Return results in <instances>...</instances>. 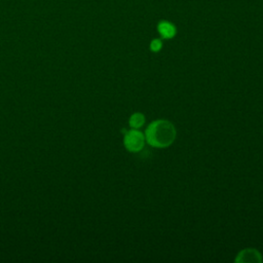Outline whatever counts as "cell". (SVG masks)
<instances>
[{
  "label": "cell",
  "instance_id": "5",
  "mask_svg": "<svg viewBox=\"0 0 263 263\" xmlns=\"http://www.w3.org/2000/svg\"><path fill=\"white\" fill-rule=\"evenodd\" d=\"M145 124V118L142 114H134L130 118V126L133 128H139Z\"/></svg>",
  "mask_w": 263,
  "mask_h": 263
},
{
  "label": "cell",
  "instance_id": "3",
  "mask_svg": "<svg viewBox=\"0 0 263 263\" xmlns=\"http://www.w3.org/2000/svg\"><path fill=\"white\" fill-rule=\"evenodd\" d=\"M236 261V262H247V263L262 262V257H261V254L255 249H245L238 253Z\"/></svg>",
  "mask_w": 263,
  "mask_h": 263
},
{
  "label": "cell",
  "instance_id": "4",
  "mask_svg": "<svg viewBox=\"0 0 263 263\" xmlns=\"http://www.w3.org/2000/svg\"><path fill=\"white\" fill-rule=\"evenodd\" d=\"M158 31L164 40H172L177 33L175 25L168 21H160L158 25Z\"/></svg>",
  "mask_w": 263,
  "mask_h": 263
},
{
  "label": "cell",
  "instance_id": "1",
  "mask_svg": "<svg viewBox=\"0 0 263 263\" xmlns=\"http://www.w3.org/2000/svg\"><path fill=\"white\" fill-rule=\"evenodd\" d=\"M176 134V128L172 122L160 120L148 126L145 132V139L154 147L166 148L174 142Z\"/></svg>",
  "mask_w": 263,
  "mask_h": 263
},
{
  "label": "cell",
  "instance_id": "6",
  "mask_svg": "<svg viewBox=\"0 0 263 263\" xmlns=\"http://www.w3.org/2000/svg\"><path fill=\"white\" fill-rule=\"evenodd\" d=\"M162 48V42L158 38L154 40L152 42H150V50L154 52H160Z\"/></svg>",
  "mask_w": 263,
  "mask_h": 263
},
{
  "label": "cell",
  "instance_id": "2",
  "mask_svg": "<svg viewBox=\"0 0 263 263\" xmlns=\"http://www.w3.org/2000/svg\"><path fill=\"white\" fill-rule=\"evenodd\" d=\"M145 136L137 130H128L124 136V146L130 152H138L145 145Z\"/></svg>",
  "mask_w": 263,
  "mask_h": 263
}]
</instances>
